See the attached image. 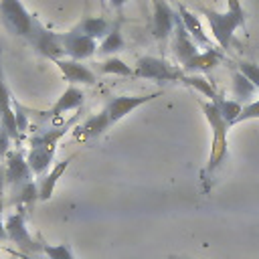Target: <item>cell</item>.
Instances as JSON below:
<instances>
[{
    "label": "cell",
    "instance_id": "cell-13",
    "mask_svg": "<svg viewBox=\"0 0 259 259\" xmlns=\"http://www.w3.org/2000/svg\"><path fill=\"white\" fill-rule=\"evenodd\" d=\"M172 53L174 57L184 65L188 63L192 57L198 55V49H196V42L192 40V36L186 32V28L182 26L180 22V16L176 20V26H174V42H172Z\"/></svg>",
    "mask_w": 259,
    "mask_h": 259
},
{
    "label": "cell",
    "instance_id": "cell-24",
    "mask_svg": "<svg viewBox=\"0 0 259 259\" xmlns=\"http://www.w3.org/2000/svg\"><path fill=\"white\" fill-rule=\"evenodd\" d=\"M214 105H217V109H219V113H221V117L227 121V125H235V121H237V117H239V113H241V103L239 101H235V99H217V101H212Z\"/></svg>",
    "mask_w": 259,
    "mask_h": 259
},
{
    "label": "cell",
    "instance_id": "cell-2",
    "mask_svg": "<svg viewBox=\"0 0 259 259\" xmlns=\"http://www.w3.org/2000/svg\"><path fill=\"white\" fill-rule=\"evenodd\" d=\"M202 111H204V115H206V119H208V123L212 127L210 158H208V164H206L204 174H212L221 166V162L225 160V156H227V127L229 125L221 117V113H219V109H217V105L212 101L202 103Z\"/></svg>",
    "mask_w": 259,
    "mask_h": 259
},
{
    "label": "cell",
    "instance_id": "cell-15",
    "mask_svg": "<svg viewBox=\"0 0 259 259\" xmlns=\"http://www.w3.org/2000/svg\"><path fill=\"white\" fill-rule=\"evenodd\" d=\"M73 158H75V154H73V156H69V158H65L63 162L55 164V168H53L49 174H45V176L38 180V184H36V188H38V200H49V198L53 196L55 184L59 182V178L63 176V172L69 168V164L73 162Z\"/></svg>",
    "mask_w": 259,
    "mask_h": 259
},
{
    "label": "cell",
    "instance_id": "cell-12",
    "mask_svg": "<svg viewBox=\"0 0 259 259\" xmlns=\"http://www.w3.org/2000/svg\"><path fill=\"white\" fill-rule=\"evenodd\" d=\"M0 127L10 136V138H18V125H16V113L12 111V99H10V91L4 83V75H2V63H0Z\"/></svg>",
    "mask_w": 259,
    "mask_h": 259
},
{
    "label": "cell",
    "instance_id": "cell-29",
    "mask_svg": "<svg viewBox=\"0 0 259 259\" xmlns=\"http://www.w3.org/2000/svg\"><path fill=\"white\" fill-rule=\"evenodd\" d=\"M257 117H259V99L253 101V103H249V105H245L241 109V113H239V117H237L235 123H241L245 119H257Z\"/></svg>",
    "mask_w": 259,
    "mask_h": 259
},
{
    "label": "cell",
    "instance_id": "cell-16",
    "mask_svg": "<svg viewBox=\"0 0 259 259\" xmlns=\"http://www.w3.org/2000/svg\"><path fill=\"white\" fill-rule=\"evenodd\" d=\"M178 14H180V22H182V26H184L186 32L194 38V42H200V45H206V47H208V36L204 34L198 16L192 14L184 4H178Z\"/></svg>",
    "mask_w": 259,
    "mask_h": 259
},
{
    "label": "cell",
    "instance_id": "cell-28",
    "mask_svg": "<svg viewBox=\"0 0 259 259\" xmlns=\"http://www.w3.org/2000/svg\"><path fill=\"white\" fill-rule=\"evenodd\" d=\"M239 73L245 75L255 87H259V65L249 63V61H241L239 63Z\"/></svg>",
    "mask_w": 259,
    "mask_h": 259
},
{
    "label": "cell",
    "instance_id": "cell-27",
    "mask_svg": "<svg viewBox=\"0 0 259 259\" xmlns=\"http://www.w3.org/2000/svg\"><path fill=\"white\" fill-rule=\"evenodd\" d=\"M40 249L49 255V259H75L69 245H40Z\"/></svg>",
    "mask_w": 259,
    "mask_h": 259
},
{
    "label": "cell",
    "instance_id": "cell-9",
    "mask_svg": "<svg viewBox=\"0 0 259 259\" xmlns=\"http://www.w3.org/2000/svg\"><path fill=\"white\" fill-rule=\"evenodd\" d=\"M61 36H63L65 55H69V59H73V61L87 59L97 51V40H93L85 34H79L75 30H71L67 34H61Z\"/></svg>",
    "mask_w": 259,
    "mask_h": 259
},
{
    "label": "cell",
    "instance_id": "cell-20",
    "mask_svg": "<svg viewBox=\"0 0 259 259\" xmlns=\"http://www.w3.org/2000/svg\"><path fill=\"white\" fill-rule=\"evenodd\" d=\"M123 47H125V40H123V36H121V30H119V26H113V28L101 38V42H99V47H97V53L113 57V53L121 51Z\"/></svg>",
    "mask_w": 259,
    "mask_h": 259
},
{
    "label": "cell",
    "instance_id": "cell-17",
    "mask_svg": "<svg viewBox=\"0 0 259 259\" xmlns=\"http://www.w3.org/2000/svg\"><path fill=\"white\" fill-rule=\"evenodd\" d=\"M109 125H111V119H109L107 111L103 109V111L87 117V121L77 127V136L79 138H95V136H101Z\"/></svg>",
    "mask_w": 259,
    "mask_h": 259
},
{
    "label": "cell",
    "instance_id": "cell-26",
    "mask_svg": "<svg viewBox=\"0 0 259 259\" xmlns=\"http://www.w3.org/2000/svg\"><path fill=\"white\" fill-rule=\"evenodd\" d=\"M233 89H235V95L239 97V99H247V97H251V93L257 89L245 75H241L239 71L233 75Z\"/></svg>",
    "mask_w": 259,
    "mask_h": 259
},
{
    "label": "cell",
    "instance_id": "cell-4",
    "mask_svg": "<svg viewBox=\"0 0 259 259\" xmlns=\"http://www.w3.org/2000/svg\"><path fill=\"white\" fill-rule=\"evenodd\" d=\"M134 73H136V77L154 79V81H180L184 75L180 69L168 65L160 57H140Z\"/></svg>",
    "mask_w": 259,
    "mask_h": 259
},
{
    "label": "cell",
    "instance_id": "cell-6",
    "mask_svg": "<svg viewBox=\"0 0 259 259\" xmlns=\"http://www.w3.org/2000/svg\"><path fill=\"white\" fill-rule=\"evenodd\" d=\"M160 95H162L160 91L150 93V95H119V97H113V99L107 103L105 111H107L111 123H115V121H119L121 117H125L127 113H132L134 109H138L140 105L150 103V101H154V99L160 97Z\"/></svg>",
    "mask_w": 259,
    "mask_h": 259
},
{
    "label": "cell",
    "instance_id": "cell-25",
    "mask_svg": "<svg viewBox=\"0 0 259 259\" xmlns=\"http://www.w3.org/2000/svg\"><path fill=\"white\" fill-rule=\"evenodd\" d=\"M34 200H38V188L34 182H24V184L14 188V196H12L14 204H26L28 206Z\"/></svg>",
    "mask_w": 259,
    "mask_h": 259
},
{
    "label": "cell",
    "instance_id": "cell-31",
    "mask_svg": "<svg viewBox=\"0 0 259 259\" xmlns=\"http://www.w3.org/2000/svg\"><path fill=\"white\" fill-rule=\"evenodd\" d=\"M127 0H109V4H111V8H115V10H119L123 4H125Z\"/></svg>",
    "mask_w": 259,
    "mask_h": 259
},
{
    "label": "cell",
    "instance_id": "cell-30",
    "mask_svg": "<svg viewBox=\"0 0 259 259\" xmlns=\"http://www.w3.org/2000/svg\"><path fill=\"white\" fill-rule=\"evenodd\" d=\"M4 184H6V176H4V166H0V194L4 190Z\"/></svg>",
    "mask_w": 259,
    "mask_h": 259
},
{
    "label": "cell",
    "instance_id": "cell-32",
    "mask_svg": "<svg viewBox=\"0 0 259 259\" xmlns=\"http://www.w3.org/2000/svg\"><path fill=\"white\" fill-rule=\"evenodd\" d=\"M8 235H6V229H4V223H2V217H0V241H6Z\"/></svg>",
    "mask_w": 259,
    "mask_h": 259
},
{
    "label": "cell",
    "instance_id": "cell-1",
    "mask_svg": "<svg viewBox=\"0 0 259 259\" xmlns=\"http://www.w3.org/2000/svg\"><path fill=\"white\" fill-rule=\"evenodd\" d=\"M0 20L12 34H18L26 40H30L38 28V22L20 0H0Z\"/></svg>",
    "mask_w": 259,
    "mask_h": 259
},
{
    "label": "cell",
    "instance_id": "cell-22",
    "mask_svg": "<svg viewBox=\"0 0 259 259\" xmlns=\"http://www.w3.org/2000/svg\"><path fill=\"white\" fill-rule=\"evenodd\" d=\"M99 73H105V75H123V77H136L134 69L130 65H125L121 59L117 57H107L105 61L99 63Z\"/></svg>",
    "mask_w": 259,
    "mask_h": 259
},
{
    "label": "cell",
    "instance_id": "cell-8",
    "mask_svg": "<svg viewBox=\"0 0 259 259\" xmlns=\"http://www.w3.org/2000/svg\"><path fill=\"white\" fill-rule=\"evenodd\" d=\"M152 8H154V16H152V32L158 40H166L174 26H176V12L170 8V4L166 0H152Z\"/></svg>",
    "mask_w": 259,
    "mask_h": 259
},
{
    "label": "cell",
    "instance_id": "cell-21",
    "mask_svg": "<svg viewBox=\"0 0 259 259\" xmlns=\"http://www.w3.org/2000/svg\"><path fill=\"white\" fill-rule=\"evenodd\" d=\"M53 152H55V150H49V148H32V150H30V156H28V160H26L30 172L42 174V172L47 170L51 158H53Z\"/></svg>",
    "mask_w": 259,
    "mask_h": 259
},
{
    "label": "cell",
    "instance_id": "cell-34",
    "mask_svg": "<svg viewBox=\"0 0 259 259\" xmlns=\"http://www.w3.org/2000/svg\"><path fill=\"white\" fill-rule=\"evenodd\" d=\"M0 208H2V202H0Z\"/></svg>",
    "mask_w": 259,
    "mask_h": 259
},
{
    "label": "cell",
    "instance_id": "cell-5",
    "mask_svg": "<svg viewBox=\"0 0 259 259\" xmlns=\"http://www.w3.org/2000/svg\"><path fill=\"white\" fill-rule=\"evenodd\" d=\"M4 229H6V235H8V241H12L20 251L24 253H34L40 249L38 243H34V239L30 237L26 225H24V212L22 208L18 212H12L6 217L4 221Z\"/></svg>",
    "mask_w": 259,
    "mask_h": 259
},
{
    "label": "cell",
    "instance_id": "cell-23",
    "mask_svg": "<svg viewBox=\"0 0 259 259\" xmlns=\"http://www.w3.org/2000/svg\"><path fill=\"white\" fill-rule=\"evenodd\" d=\"M180 83H184V85L196 89L198 93H202V95L208 97L210 101H217V99H219V95H217V91L212 89V85H210L204 77H200V75H182Z\"/></svg>",
    "mask_w": 259,
    "mask_h": 259
},
{
    "label": "cell",
    "instance_id": "cell-18",
    "mask_svg": "<svg viewBox=\"0 0 259 259\" xmlns=\"http://www.w3.org/2000/svg\"><path fill=\"white\" fill-rule=\"evenodd\" d=\"M111 30V24L105 20V18H101V16H93V18H85V20H81L79 24H77V28H75V32H79V34H85V36H89V38H93V40H97V38H103L107 32Z\"/></svg>",
    "mask_w": 259,
    "mask_h": 259
},
{
    "label": "cell",
    "instance_id": "cell-3",
    "mask_svg": "<svg viewBox=\"0 0 259 259\" xmlns=\"http://www.w3.org/2000/svg\"><path fill=\"white\" fill-rule=\"evenodd\" d=\"M202 14L206 16V20L210 24V30H212V36L221 45V49L231 47L235 30L239 26H245V18H247V14H235V12H229V10L227 12H217V10H208V8H202Z\"/></svg>",
    "mask_w": 259,
    "mask_h": 259
},
{
    "label": "cell",
    "instance_id": "cell-14",
    "mask_svg": "<svg viewBox=\"0 0 259 259\" xmlns=\"http://www.w3.org/2000/svg\"><path fill=\"white\" fill-rule=\"evenodd\" d=\"M83 91L79 89V87H75V85H69L67 89H65V93L51 105V109L47 111V115L49 117H59V115H63L65 111H71V109H79L81 105H83Z\"/></svg>",
    "mask_w": 259,
    "mask_h": 259
},
{
    "label": "cell",
    "instance_id": "cell-19",
    "mask_svg": "<svg viewBox=\"0 0 259 259\" xmlns=\"http://www.w3.org/2000/svg\"><path fill=\"white\" fill-rule=\"evenodd\" d=\"M219 61H221V53L214 51V49H206L204 53H198L196 57H192L182 67L188 73H196V71H202L204 73V71H210L214 65H219Z\"/></svg>",
    "mask_w": 259,
    "mask_h": 259
},
{
    "label": "cell",
    "instance_id": "cell-33",
    "mask_svg": "<svg viewBox=\"0 0 259 259\" xmlns=\"http://www.w3.org/2000/svg\"><path fill=\"white\" fill-rule=\"evenodd\" d=\"M99 2H101V6H105V0H99Z\"/></svg>",
    "mask_w": 259,
    "mask_h": 259
},
{
    "label": "cell",
    "instance_id": "cell-11",
    "mask_svg": "<svg viewBox=\"0 0 259 259\" xmlns=\"http://www.w3.org/2000/svg\"><path fill=\"white\" fill-rule=\"evenodd\" d=\"M4 176H6V184H12L14 188L24 182H30V168L20 152H8L4 162Z\"/></svg>",
    "mask_w": 259,
    "mask_h": 259
},
{
    "label": "cell",
    "instance_id": "cell-10",
    "mask_svg": "<svg viewBox=\"0 0 259 259\" xmlns=\"http://www.w3.org/2000/svg\"><path fill=\"white\" fill-rule=\"evenodd\" d=\"M55 65L61 69V73L65 75V79H67L71 85H77V83H81V85H95V83H97L95 73H93L89 67L81 65V61L59 59V61H55Z\"/></svg>",
    "mask_w": 259,
    "mask_h": 259
},
{
    "label": "cell",
    "instance_id": "cell-7",
    "mask_svg": "<svg viewBox=\"0 0 259 259\" xmlns=\"http://www.w3.org/2000/svg\"><path fill=\"white\" fill-rule=\"evenodd\" d=\"M28 42H30V45L34 47V51H36L38 55H42V57H49V59H53V61L65 59V57H63V55H65L63 36H61V34H55V32H51V30H47V28H42L40 24H38L34 36H32Z\"/></svg>",
    "mask_w": 259,
    "mask_h": 259
}]
</instances>
